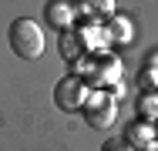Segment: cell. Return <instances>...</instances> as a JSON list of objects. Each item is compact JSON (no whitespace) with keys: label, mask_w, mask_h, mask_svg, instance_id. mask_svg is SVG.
<instances>
[{"label":"cell","mask_w":158,"mask_h":151,"mask_svg":"<svg viewBox=\"0 0 158 151\" xmlns=\"http://www.w3.org/2000/svg\"><path fill=\"white\" fill-rule=\"evenodd\" d=\"M114 114H118V108H114V101L108 97V94H88V101H84V118L91 128H111L114 124Z\"/></svg>","instance_id":"7a4b0ae2"},{"label":"cell","mask_w":158,"mask_h":151,"mask_svg":"<svg viewBox=\"0 0 158 151\" xmlns=\"http://www.w3.org/2000/svg\"><path fill=\"white\" fill-rule=\"evenodd\" d=\"M84 101H88V91L81 84V77H64L57 84V104L64 111H77V108H84Z\"/></svg>","instance_id":"3957f363"},{"label":"cell","mask_w":158,"mask_h":151,"mask_svg":"<svg viewBox=\"0 0 158 151\" xmlns=\"http://www.w3.org/2000/svg\"><path fill=\"white\" fill-rule=\"evenodd\" d=\"M111 37H114L118 44H125L128 37H131V24H128V17H111Z\"/></svg>","instance_id":"5b68a950"},{"label":"cell","mask_w":158,"mask_h":151,"mask_svg":"<svg viewBox=\"0 0 158 151\" xmlns=\"http://www.w3.org/2000/svg\"><path fill=\"white\" fill-rule=\"evenodd\" d=\"M71 17H74V10H71V3H67V0H51V3H47V20H51V24L67 27V24H71Z\"/></svg>","instance_id":"277c9868"},{"label":"cell","mask_w":158,"mask_h":151,"mask_svg":"<svg viewBox=\"0 0 158 151\" xmlns=\"http://www.w3.org/2000/svg\"><path fill=\"white\" fill-rule=\"evenodd\" d=\"M84 3V10H91V14H108L111 7H114V0H81Z\"/></svg>","instance_id":"8992f818"},{"label":"cell","mask_w":158,"mask_h":151,"mask_svg":"<svg viewBox=\"0 0 158 151\" xmlns=\"http://www.w3.org/2000/svg\"><path fill=\"white\" fill-rule=\"evenodd\" d=\"M61 44H64V47H61V51H64V57H77V47H74L77 40H74V34H64V40H61Z\"/></svg>","instance_id":"52a82bcc"},{"label":"cell","mask_w":158,"mask_h":151,"mask_svg":"<svg viewBox=\"0 0 158 151\" xmlns=\"http://www.w3.org/2000/svg\"><path fill=\"white\" fill-rule=\"evenodd\" d=\"M10 47H14V54L24 60H34L44 54V30L37 20L31 17H17L14 24H10Z\"/></svg>","instance_id":"6da1fadb"}]
</instances>
